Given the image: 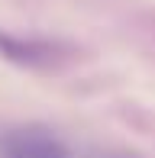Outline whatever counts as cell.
Segmentation results:
<instances>
[{"mask_svg": "<svg viewBox=\"0 0 155 158\" xmlns=\"http://www.w3.org/2000/svg\"><path fill=\"white\" fill-rule=\"evenodd\" d=\"M0 58L19 64L29 71H52L74 58V48L55 39H36V35H13L0 32Z\"/></svg>", "mask_w": 155, "mask_h": 158, "instance_id": "1", "label": "cell"}, {"mask_svg": "<svg viewBox=\"0 0 155 158\" xmlns=\"http://www.w3.org/2000/svg\"><path fill=\"white\" fill-rule=\"evenodd\" d=\"M3 158H68L65 145L45 132H13L3 142Z\"/></svg>", "mask_w": 155, "mask_h": 158, "instance_id": "2", "label": "cell"}]
</instances>
